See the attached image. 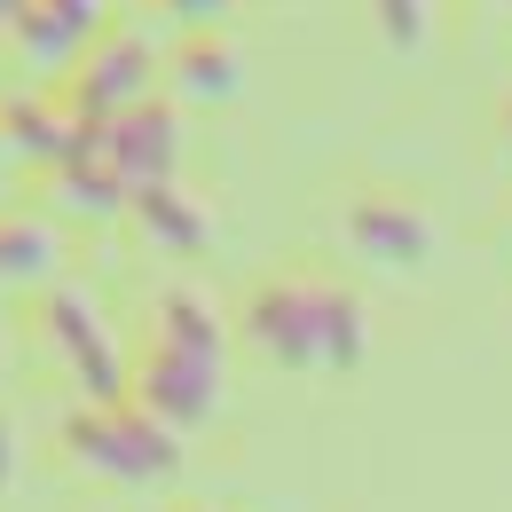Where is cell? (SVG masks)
<instances>
[{"label":"cell","mask_w":512,"mask_h":512,"mask_svg":"<svg viewBox=\"0 0 512 512\" xmlns=\"http://www.w3.org/2000/svg\"><path fill=\"white\" fill-rule=\"evenodd\" d=\"M56 268V237L40 221H8L0 213V276H48Z\"/></svg>","instance_id":"12"},{"label":"cell","mask_w":512,"mask_h":512,"mask_svg":"<svg viewBox=\"0 0 512 512\" xmlns=\"http://www.w3.org/2000/svg\"><path fill=\"white\" fill-rule=\"evenodd\" d=\"M237 79H245L237 48H229V40H213V32H197L190 48L174 56V95H182V103H229V95H237Z\"/></svg>","instance_id":"11"},{"label":"cell","mask_w":512,"mask_h":512,"mask_svg":"<svg viewBox=\"0 0 512 512\" xmlns=\"http://www.w3.org/2000/svg\"><path fill=\"white\" fill-rule=\"evenodd\" d=\"M150 79H158V48H150L142 32H127V24H111V32L71 64V79L56 87V95L71 103L79 127H111L119 111L150 103Z\"/></svg>","instance_id":"4"},{"label":"cell","mask_w":512,"mask_h":512,"mask_svg":"<svg viewBox=\"0 0 512 512\" xmlns=\"http://www.w3.org/2000/svg\"><path fill=\"white\" fill-rule=\"evenodd\" d=\"M40 339L56 347V363L79 379V394H87V402H127L134 363L119 355V339L103 331V316H95V300H87V292L56 284V292L40 300Z\"/></svg>","instance_id":"5"},{"label":"cell","mask_w":512,"mask_h":512,"mask_svg":"<svg viewBox=\"0 0 512 512\" xmlns=\"http://www.w3.org/2000/svg\"><path fill=\"white\" fill-rule=\"evenodd\" d=\"M0 134H8V150L32 158V166H64L71 150H79V119H71L64 95H8V103H0Z\"/></svg>","instance_id":"9"},{"label":"cell","mask_w":512,"mask_h":512,"mask_svg":"<svg viewBox=\"0 0 512 512\" xmlns=\"http://www.w3.org/2000/svg\"><path fill=\"white\" fill-rule=\"evenodd\" d=\"M371 16H379V32L394 48H418L426 40V0H371Z\"/></svg>","instance_id":"13"},{"label":"cell","mask_w":512,"mask_h":512,"mask_svg":"<svg viewBox=\"0 0 512 512\" xmlns=\"http://www.w3.org/2000/svg\"><path fill=\"white\" fill-rule=\"evenodd\" d=\"M8 40L24 48L32 71H71L103 40V0H16Z\"/></svg>","instance_id":"7"},{"label":"cell","mask_w":512,"mask_h":512,"mask_svg":"<svg viewBox=\"0 0 512 512\" xmlns=\"http://www.w3.org/2000/svg\"><path fill=\"white\" fill-rule=\"evenodd\" d=\"M347 237H355V253L386 260V268H426V260H434L426 213L402 205V197H355V205H347Z\"/></svg>","instance_id":"8"},{"label":"cell","mask_w":512,"mask_h":512,"mask_svg":"<svg viewBox=\"0 0 512 512\" xmlns=\"http://www.w3.org/2000/svg\"><path fill=\"white\" fill-rule=\"evenodd\" d=\"M8 24H16V0H0V32H8Z\"/></svg>","instance_id":"15"},{"label":"cell","mask_w":512,"mask_h":512,"mask_svg":"<svg viewBox=\"0 0 512 512\" xmlns=\"http://www.w3.org/2000/svg\"><path fill=\"white\" fill-rule=\"evenodd\" d=\"M237 331L253 339L268 363H284V371H347V363H363V347H371L363 300H355L347 284L316 276V268H276V276H260L253 292H245Z\"/></svg>","instance_id":"1"},{"label":"cell","mask_w":512,"mask_h":512,"mask_svg":"<svg viewBox=\"0 0 512 512\" xmlns=\"http://www.w3.org/2000/svg\"><path fill=\"white\" fill-rule=\"evenodd\" d=\"M505 127H512V103H505Z\"/></svg>","instance_id":"17"},{"label":"cell","mask_w":512,"mask_h":512,"mask_svg":"<svg viewBox=\"0 0 512 512\" xmlns=\"http://www.w3.org/2000/svg\"><path fill=\"white\" fill-rule=\"evenodd\" d=\"M127 213L142 221V237H150L158 253H205V245H213V221H205V205H190V197L174 190V182L142 190Z\"/></svg>","instance_id":"10"},{"label":"cell","mask_w":512,"mask_h":512,"mask_svg":"<svg viewBox=\"0 0 512 512\" xmlns=\"http://www.w3.org/2000/svg\"><path fill=\"white\" fill-rule=\"evenodd\" d=\"M127 394L158 426H174V434H190V426H205V418L221 410V316H213L197 292L174 284V292L150 300Z\"/></svg>","instance_id":"2"},{"label":"cell","mask_w":512,"mask_h":512,"mask_svg":"<svg viewBox=\"0 0 512 512\" xmlns=\"http://www.w3.org/2000/svg\"><path fill=\"white\" fill-rule=\"evenodd\" d=\"M0 489H8V434H0Z\"/></svg>","instance_id":"16"},{"label":"cell","mask_w":512,"mask_h":512,"mask_svg":"<svg viewBox=\"0 0 512 512\" xmlns=\"http://www.w3.org/2000/svg\"><path fill=\"white\" fill-rule=\"evenodd\" d=\"M64 449L87 465V473H103V481H166L174 465H182V434L174 426H158L142 402H79L64 410Z\"/></svg>","instance_id":"3"},{"label":"cell","mask_w":512,"mask_h":512,"mask_svg":"<svg viewBox=\"0 0 512 512\" xmlns=\"http://www.w3.org/2000/svg\"><path fill=\"white\" fill-rule=\"evenodd\" d=\"M103 134V158H111V174L127 182V197L158 190V182H174V158H182V119H174V103L166 95H150V103H134L119 111Z\"/></svg>","instance_id":"6"},{"label":"cell","mask_w":512,"mask_h":512,"mask_svg":"<svg viewBox=\"0 0 512 512\" xmlns=\"http://www.w3.org/2000/svg\"><path fill=\"white\" fill-rule=\"evenodd\" d=\"M158 8H166V16H182V24H205V16H221L229 0H158Z\"/></svg>","instance_id":"14"}]
</instances>
